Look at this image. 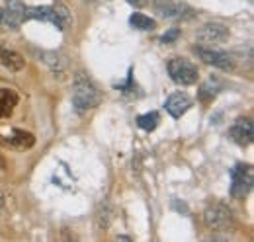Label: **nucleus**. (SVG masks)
<instances>
[{"mask_svg":"<svg viewBox=\"0 0 254 242\" xmlns=\"http://www.w3.org/2000/svg\"><path fill=\"white\" fill-rule=\"evenodd\" d=\"M203 219H205V225L213 231H229L233 227V211L223 203L207 207Z\"/></svg>","mask_w":254,"mask_h":242,"instance_id":"nucleus-5","label":"nucleus"},{"mask_svg":"<svg viewBox=\"0 0 254 242\" xmlns=\"http://www.w3.org/2000/svg\"><path fill=\"white\" fill-rule=\"evenodd\" d=\"M0 22H2V10H0Z\"/></svg>","mask_w":254,"mask_h":242,"instance_id":"nucleus-19","label":"nucleus"},{"mask_svg":"<svg viewBox=\"0 0 254 242\" xmlns=\"http://www.w3.org/2000/svg\"><path fill=\"white\" fill-rule=\"evenodd\" d=\"M129 24L133 26V28H137V30H143V31H151L157 28V22L153 20V18H149V16H145V14H141V12H135V14H131V18H129Z\"/></svg>","mask_w":254,"mask_h":242,"instance_id":"nucleus-14","label":"nucleus"},{"mask_svg":"<svg viewBox=\"0 0 254 242\" xmlns=\"http://www.w3.org/2000/svg\"><path fill=\"white\" fill-rule=\"evenodd\" d=\"M137 125H139L141 129H145V131L157 129V125H159V114H157V112H149V114L139 116V118H137Z\"/></svg>","mask_w":254,"mask_h":242,"instance_id":"nucleus-15","label":"nucleus"},{"mask_svg":"<svg viewBox=\"0 0 254 242\" xmlns=\"http://www.w3.org/2000/svg\"><path fill=\"white\" fill-rule=\"evenodd\" d=\"M253 121L249 120V118H241V120H237V123L231 127V131H229V137L237 143V145H241V147H247V145H251L253 143Z\"/></svg>","mask_w":254,"mask_h":242,"instance_id":"nucleus-8","label":"nucleus"},{"mask_svg":"<svg viewBox=\"0 0 254 242\" xmlns=\"http://www.w3.org/2000/svg\"><path fill=\"white\" fill-rule=\"evenodd\" d=\"M193 53L203 60L205 64H211L215 68H221V70H233L235 68V60L229 53H223V51H215V49H207V47H195Z\"/></svg>","mask_w":254,"mask_h":242,"instance_id":"nucleus-6","label":"nucleus"},{"mask_svg":"<svg viewBox=\"0 0 254 242\" xmlns=\"http://www.w3.org/2000/svg\"><path fill=\"white\" fill-rule=\"evenodd\" d=\"M10 143L14 147H20V149H26V147H32L33 145V137L26 131H14V135L10 137Z\"/></svg>","mask_w":254,"mask_h":242,"instance_id":"nucleus-16","label":"nucleus"},{"mask_svg":"<svg viewBox=\"0 0 254 242\" xmlns=\"http://www.w3.org/2000/svg\"><path fill=\"white\" fill-rule=\"evenodd\" d=\"M157 10H159V14L166 16V18H190V16H193V10L190 6L180 4V2H172V0H159Z\"/></svg>","mask_w":254,"mask_h":242,"instance_id":"nucleus-10","label":"nucleus"},{"mask_svg":"<svg viewBox=\"0 0 254 242\" xmlns=\"http://www.w3.org/2000/svg\"><path fill=\"white\" fill-rule=\"evenodd\" d=\"M168 74L170 78L180 84V86H190L195 84L197 78H199V72H197V66L188 59H182V57H176V59L168 60Z\"/></svg>","mask_w":254,"mask_h":242,"instance_id":"nucleus-3","label":"nucleus"},{"mask_svg":"<svg viewBox=\"0 0 254 242\" xmlns=\"http://www.w3.org/2000/svg\"><path fill=\"white\" fill-rule=\"evenodd\" d=\"M164 108H166V112H168L174 120H178V118H182V116L191 108V98L186 96V94H182V92H174V94L168 96Z\"/></svg>","mask_w":254,"mask_h":242,"instance_id":"nucleus-9","label":"nucleus"},{"mask_svg":"<svg viewBox=\"0 0 254 242\" xmlns=\"http://www.w3.org/2000/svg\"><path fill=\"white\" fill-rule=\"evenodd\" d=\"M131 6H135V8H141V6H145L147 4V0H127Z\"/></svg>","mask_w":254,"mask_h":242,"instance_id":"nucleus-18","label":"nucleus"},{"mask_svg":"<svg viewBox=\"0 0 254 242\" xmlns=\"http://www.w3.org/2000/svg\"><path fill=\"white\" fill-rule=\"evenodd\" d=\"M2 20L10 30H18L26 20V4L22 0H8L2 10Z\"/></svg>","mask_w":254,"mask_h":242,"instance_id":"nucleus-7","label":"nucleus"},{"mask_svg":"<svg viewBox=\"0 0 254 242\" xmlns=\"http://www.w3.org/2000/svg\"><path fill=\"white\" fill-rule=\"evenodd\" d=\"M0 60H2V64L6 66V68H10V70H22L24 68V57L20 55V53H16V51H2L0 53Z\"/></svg>","mask_w":254,"mask_h":242,"instance_id":"nucleus-13","label":"nucleus"},{"mask_svg":"<svg viewBox=\"0 0 254 242\" xmlns=\"http://www.w3.org/2000/svg\"><path fill=\"white\" fill-rule=\"evenodd\" d=\"M18 104V96L12 90H0V118H6L12 114L14 106Z\"/></svg>","mask_w":254,"mask_h":242,"instance_id":"nucleus-12","label":"nucleus"},{"mask_svg":"<svg viewBox=\"0 0 254 242\" xmlns=\"http://www.w3.org/2000/svg\"><path fill=\"white\" fill-rule=\"evenodd\" d=\"M26 20H39V22H49L53 26H57L59 30H64L66 26H70L72 18L68 14V10L55 4V6H32L26 8Z\"/></svg>","mask_w":254,"mask_h":242,"instance_id":"nucleus-2","label":"nucleus"},{"mask_svg":"<svg viewBox=\"0 0 254 242\" xmlns=\"http://www.w3.org/2000/svg\"><path fill=\"white\" fill-rule=\"evenodd\" d=\"M197 37L201 41H213V43H223L229 37V30L221 24H205L197 31Z\"/></svg>","mask_w":254,"mask_h":242,"instance_id":"nucleus-11","label":"nucleus"},{"mask_svg":"<svg viewBox=\"0 0 254 242\" xmlns=\"http://www.w3.org/2000/svg\"><path fill=\"white\" fill-rule=\"evenodd\" d=\"M178 37H180V30H176V28H174V30L166 31L160 39H162V43H172V41H174V39H178Z\"/></svg>","mask_w":254,"mask_h":242,"instance_id":"nucleus-17","label":"nucleus"},{"mask_svg":"<svg viewBox=\"0 0 254 242\" xmlns=\"http://www.w3.org/2000/svg\"><path fill=\"white\" fill-rule=\"evenodd\" d=\"M253 166L251 164H237L231 170V195L243 199L253 189Z\"/></svg>","mask_w":254,"mask_h":242,"instance_id":"nucleus-4","label":"nucleus"},{"mask_svg":"<svg viewBox=\"0 0 254 242\" xmlns=\"http://www.w3.org/2000/svg\"><path fill=\"white\" fill-rule=\"evenodd\" d=\"M0 207H2V195H0Z\"/></svg>","mask_w":254,"mask_h":242,"instance_id":"nucleus-20","label":"nucleus"},{"mask_svg":"<svg viewBox=\"0 0 254 242\" xmlns=\"http://www.w3.org/2000/svg\"><path fill=\"white\" fill-rule=\"evenodd\" d=\"M98 102H100V92L94 86V82L86 74L76 72L74 82H72V106H74V110L78 114H84L90 108L98 106Z\"/></svg>","mask_w":254,"mask_h":242,"instance_id":"nucleus-1","label":"nucleus"}]
</instances>
